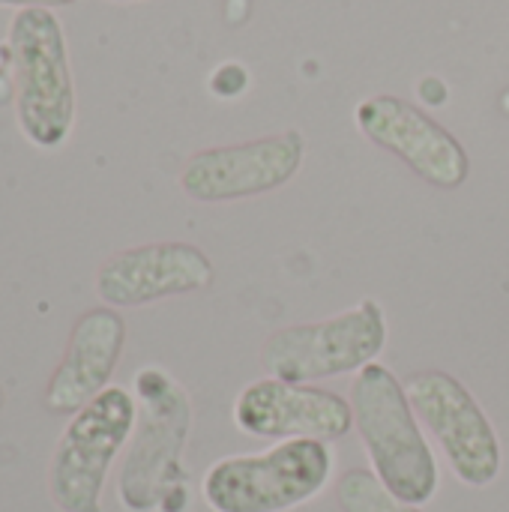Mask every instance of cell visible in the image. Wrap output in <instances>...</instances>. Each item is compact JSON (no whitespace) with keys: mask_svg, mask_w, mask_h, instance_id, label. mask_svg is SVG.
Wrapping results in <instances>:
<instances>
[{"mask_svg":"<svg viewBox=\"0 0 509 512\" xmlns=\"http://www.w3.org/2000/svg\"><path fill=\"white\" fill-rule=\"evenodd\" d=\"M138 423L126 447L117 498L129 512L186 510L183 450L192 429L189 393L159 366L135 375Z\"/></svg>","mask_w":509,"mask_h":512,"instance_id":"6da1fadb","label":"cell"},{"mask_svg":"<svg viewBox=\"0 0 509 512\" xmlns=\"http://www.w3.org/2000/svg\"><path fill=\"white\" fill-rule=\"evenodd\" d=\"M69 3H78V0H0V6H9L15 12H21V9H57V6H69Z\"/></svg>","mask_w":509,"mask_h":512,"instance_id":"9a60e30c","label":"cell"},{"mask_svg":"<svg viewBox=\"0 0 509 512\" xmlns=\"http://www.w3.org/2000/svg\"><path fill=\"white\" fill-rule=\"evenodd\" d=\"M6 75H12V54H9V45L0 42V84L6 81Z\"/></svg>","mask_w":509,"mask_h":512,"instance_id":"2e32d148","label":"cell"},{"mask_svg":"<svg viewBox=\"0 0 509 512\" xmlns=\"http://www.w3.org/2000/svg\"><path fill=\"white\" fill-rule=\"evenodd\" d=\"M303 153L306 141L297 129L246 144L210 147L183 165L180 189L204 204L264 195L294 180L303 165Z\"/></svg>","mask_w":509,"mask_h":512,"instance_id":"ba28073f","label":"cell"},{"mask_svg":"<svg viewBox=\"0 0 509 512\" xmlns=\"http://www.w3.org/2000/svg\"><path fill=\"white\" fill-rule=\"evenodd\" d=\"M243 435L264 441H342L354 429L351 402L339 393L279 378L252 381L234 402Z\"/></svg>","mask_w":509,"mask_h":512,"instance_id":"30bf717a","label":"cell"},{"mask_svg":"<svg viewBox=\"0 0 509 512\" xmlns=\"http://www.w3.org/2000/svg\"><path fill=\"white\" fill-rule=\"evenodd\" d=\"M354 117L372 144L399 156L426 183L438 189H459L468 180L471 159L462 141L408 99L378 93L360 102Z\"/></svg>","mask_w":509,"mask_h":512,"instance_id":"9c48e42d","label":"cell"},{"mask_svg":"<svg viewBox=\"0 0 509 512\" xmlns=\"http://www.w3.org/2000/svg\"><path fill=\"white\" fill-rule=\"evenodd\" d=\"M213 261L192 243L168 240L123 249L99 264L96 297L108 309L147 306L213 285Z\"/></svg>","mask_w":509,"mask_h":512,"instance_id":"8fae6325","label":"cell"},{"mask_svg":"<svg viewBox=\"0 0 509 512\" xmlns=\"http://www.w3.org/2000/svg\"><path fill=\"white\" fill-rule=\"evenodd\" d=\"M12 105L21 135L36 150H60L75 129L69 42L54 9H21L9 21Z\"/></svg>","mask_w":509,"mask_h":512,"instance_id":"3957f363","label":"cell"},{"mask_svg":"<svg viewBox=\"0 0 509 512\" xmlns=\"http://www.w3.org/2000/svg\"><path fill=\"white\" fill-rule=\"evenodd\" d=\"M138 402L123 387H108L69 417L48 462V495L60 512H102L111 465L129 447Z\"/></svg>","mask_w":509,"mask_h":512,"instance_id":"5b68a950","label":"cell"},{"mask_svg":"<svg viewBox=\"0 0 509 512\" xmlns=\"http://www.w3.org/2000/svg\"><path fill=\"white\" fill-rule=\"evenodd\" d=\"M405 393L417 420L435 435L453 474L471 486L486 489L501 474V441L471 396V390L447 372H417L405 381Z\"/></svg>","mask_w":509,"mask_h":512,"instance_id":"52a82bcc","label":"cell"},{"mask_svg":"<svg viewBox=\"0 0 509 512\" xmlns=\"http://www.w3.org/2000/svg\"><path fill=\"white\" fill-rule=\"evenodd\" d=\"M249 84V72L240 63H225L210 75V90L222 99H234L237 93H243Z\"/></svg>","mask_w":509,"mask_h":512,"instance_id":"5bb4252c","label":"cell"},{"mask_svg":"<svg viewBox=\"0 0 509 512\" xmlns=\"http://www.w3.org/2000/svg\"><path fill=\"white\" fill-rule=\"evenodd\" d=\"M126 348V321L108 309H87L69 333L63 360L45 384V408L51 414H78L111 387Z\"/></svg>","mask_w":509,"mask_h":512,"instance_id":"7c38bea8","label":"cell"},{"mask_svg":"<svg viewBox=\"0 0 509 512\" xmlns=\"http://www.w3.org/2000/svg\"><path fill=\"white\" fill-rule=\"evenodd\" d=\"M348 402L375 477L396 498L414 507L429 504L441 489V471L405 384L387 366L372 363L357 372Z\"/></svg>","mask_w":509,"mask_h":512,"instance_id":"7a4b0ae2","label":"cell"},{"mask_svg":"<svg viewBox=\"0 0 509 512\" xmlns=\"http://www.w3.org/2000/svg\"><path fill=\"white\" fill-rule=\"evenodd\" d=\"M336 498L342 512H423L420 507L396 498L375 477V471H363V468H351L339 477Z\"/></svg>","mask_w":509,"mask_h":512,"instance_id":"4fadbf2b","label":"cell"},{"mask_svg":"<svg viewBox=\"0 0 509 512\" xmlns=\"http://www.w3.org/2000/svg\"><path fill=\"white\" fill-rule=\"evenodd\" d=\"M333 477L324 441H276L264 453L210 465L201 495L213 512H288L318 498Z\"/></svg>","mask_w":509,"mask_h":512,"instance_id":"277c9868","label":"cell"},{"mask_svg":"<svg viewBox=\"0 0 509 512\" xmlns=\"http://www.w3.org/2000/svg\"><path fill=\"white\" fill-rule=\"evenodd\" d=\"M387 318L375 300H363L327 321L276 330L261 348L270 378L315 384L372 366L387 348Z\"/></svg>","mask_w":509,"mask_h":512,"instance_id":"8992f818","label":"cell"},{"mask_svg":"<svg viewBox=\"0 0 509 512\" xmlns=\"http://www.w3.org/2000/svg\"><path fill=\"white\" fill-rule=\"evenodd\" d=\"M111 3H132V0H111Z\"/></svg>","mask_w":509,"mask_h":512,"instance_id":"ac0fdd59","label":"cell"},{"mask_svg":"<svg viewBox=\"0 0 509 512\" xmlns=\"http://www.w3.org/2000/svg\"><path fill=\"white\" fill-rule=\"evenodd\" d=\"M429 84H435V78H426V81L420 84V93H423V96H426V87H429ZM444 99H447V90H444V84L438 81V87L432 90V102H435V105H441Z\"/></svg>","mask_w":509,"mask_h":512,"instance_id":"e0dca14e","label":"cell"}]
</instances>
